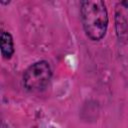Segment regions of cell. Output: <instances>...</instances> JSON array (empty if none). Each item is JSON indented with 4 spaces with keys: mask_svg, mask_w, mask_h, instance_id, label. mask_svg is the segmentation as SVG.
Instances as JSON below:
<instances>
[{
    "mask_svg": "<svg viewBox=\"0 0 128 128\" xmlns=\"http://www.w3.org/2000/svg\"><path fill=\"white\" fill-rule=\"evenodd\" d=\"M83 29L91 40H101L107 31L108 13L106 5L101 0H85L80 3Z\"/></svg>",
    "mask_w": 128,
    "mask_h": 128,
    "instance_id": "1",
    "label": "cell"
},
{
    "mask_svg": "<svg viewBox=\"0 0 128 128\" xmlns=\"http://www.w3.org/2000/svg\"><path fill=\"white\" fill-rule=\"evenodd\" d=\"M52 77V70L47 61H38L30 65L24 72V87L31 92H39L46 88Z\"/></svg>",
    "mask_w": 128,
    "mask_h": 128,
    "instance_id": "2",
    "label": "cell"
},
{
    "mask_svg": "<svg viewBox=\"0 0 128 128\" xmlns=\"http://www.w3.org/2000/svg\"><path fill=\"white\" fill-rule=\"evenodd\" d=\"M0 48H1V54L3 58L10 59L11 56L14 53V44H13V38L10 33L3 31L1 33L0 37Z\"/></svg>",
    "mask_w": 128,
    "mask_h": 128,
    "instance_id": "3",
    "label": "cell"
},
{
    "mask_svg": "<svg viewBox=\"0 0 128 128\" xmlns=\"http://www.w3.org/2000/svg\"><path fill=\"white\" fill-rule=\"evenodd\" d=\"M116 29L118 38L121 41L128 40V24L121 13L116 14Z\"/></svg>",
    "mask_w": 128,
    "mask_h": 128,
    "instance_id": "4",
    "label": "cell"
},
{
    "mask_svg": "<svg viewBox=\"0 0 128 128\" xmlns=\"http://www.w3.org/2000/svg\"><path fill=\"white\" fill-rule=\"evenodd\" d=\"M122 5H126L128 7V2H122Z\"/></svg>",
    "mask_w": 128,
    "mask_h": 128,
    "instance_id": "5",
    "label": "cell"
}]
</instances>
